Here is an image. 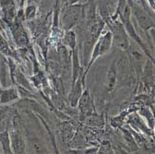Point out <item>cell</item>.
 Returning <instances> with one entry per match:
<instances>
[{
	"instance_id": "6da1fadb",
	"label": "cell",
	"mask_w": 155,
	"mask_h": 154,
	"mask_svg": "<svg viewBox=\"0 0 155 154\" xmlns=\"http://www.w3.org/2000/svg\"><path fill=\"white\" fill-rule=\"evenodd\" d=\"M112 43H114V41H112L111 32H103L102 34H100V36L97 38V42L93 46V49L90 55V61H89L86 74L87 73L90 66L97 58L104 56L110 51V49L111 48Z\"/></svg>"
},
{
	"instance_id": "7a4b0ae2",
	"label": "cell",
	"mask_w": 155,
	"mask_h": 154,
	"mask_svg": "<svg viewBox=\"0 0 155 154\" xmlns=\"http://www.w3.org/2000/svg\"><path fill=\"white\" fill-rule=\"evenodd\" d=\"M112 41L115 42V45L121 49H127L129 48V42L126 35L124 26L120 21H114L110 24Z\"/></svg>"
},
{
	"instance_id": "3957f363",
	"label": "cell",
	"mask_w": 155,
	"mask_h": 154,
	"mask_svg": "<svg viewBox=\"0 0 155 154\" xmlns=\"http://www.w3.org/2000/svg\"><path fill=\"white\" fill-rule=\"evenodd\" d=\"M81 8V5H71L64 11L61 18V24L65 30L70 31L71 28L78 22L80 19Z\"/></svg>"
},
{
	"instance_id": "277c9868",
	"label": "cell",
	"mask_w": 155,
	"mask_h": 154,
	"mask_svg": "<svg viewBox=\"0 0 155 154\" xmlns=\"http://www.w3.org/2000/svg\"><path fill=\"white\" fill-rule=\"evenodd\" d=\"M135 16L140 25V27H142L144 30H148L149 28H151L154 24L152 19L148 15L146 10L142 9L141 8H139L138 6H135L133 8Z\"/></svg>"
},
{
	"instance_id": "5b68a950",
	"label": "cell",
	"mask_w": 155,
	"mask_h": 154,
	"mask_svg": "<svg viewBox=\"0 0 155 154\" xmlns=\"http://www.w3.org/2000/svg\"><path fill=\"white\" fill-rule=\"evenodd\" d=\"M11 149L15 154H26L25 145L21 136L17 132L14 131L11 135Z\"/></svg>"
},
{
	"instance_id": "8992f818",
	"label": "cell",
	"mask_w": 155,
	"mask_h": 154,
	"mask_svg": "<svg viewBox=\"0 0 155 154\" xmlns=\"http://www.w3.org/2000/svg\"><path fill=\"white\" fill-rule=\"evenodd\" d=\"M82 84L83 82H81L80 78L73 84L71 94L69 96V101L72 107H76L79 102V100L82 96Z\"/></svg>"
},
{
	"instance_id": "52a82bcc",
	"label": "cell",
	"mask_w": 155,
	"mask_h": 154,
	"mask_svg": "<svg viewBox=\"0 0 155 154\" xmlns=\"http://www.w3.org/2000/svg\"><path fill=\"white\" fill-rule=\"evenodd\" d=\"M0 146L2 147V150L5 154H12L9 136L7 131L0 134Z\"/></svg>"
},
{
	"instance_id": "ba28073f",
	"label": "cell",
	"mask_w": 155,
	"mask_h": 154,
	"mask_svg": "<svg viewBox=\"0 0 155 154\" xmlns=\"http://www.w3.org/2000/svg\"><path fill=\"white\" fill-rule=\"evenodd\" d=\"M64 42L69 46V48H71L72 49L75 48L76 46V36L74 31H67L64 36Z\"/></svg>"
},
{
	"instance_id": "9c48e42d",
	"label": "cell",
	"mask_w": 155,
	"mask_h": 154,
	"mask_svg": "<svg viewBox=\"0 0 155 154\" xmlns=\"http://www.w3.org/2000/svg\"><path fill=\"white\" fill-rule=\"evenodd\" d=\"M108 77H109V88L112 89V87H114V84H115V71L114 67L110 69Z\"/></svg>"
},
{
	"instance_id": "30bf717a",
	"label": "cell",
	"mask_w": 155,
	"mask_h": 154,
	"mask_svg": "<svg viewBox=\"0 0 155 154\" xmlns=\"http://www.w3.org/2000/svg\"><path fill=\"white\" fill-rule=\"evenodd\" d=\"M36 13V8L35 6H29L26 8V19L30 20L35 18Z\"/></svg>"
},
{
	"instance_id": "8fae6325",
	"label": "cell",
	"mask_w": 155,
	"mask_h": 154,
	"mask_svg": "<svg viewBox=\"0 0 155 154\" xmlns=\"http://www.w3.org/2000/svg\"><path fill=\"white\" fill-rule=\"evenodd\" d=\"M78 1H79V0H69V2H70V4H71V5H74V3H76Z\"/></svg>"
}]
</instances>
